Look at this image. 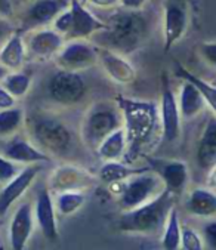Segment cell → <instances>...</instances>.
I'll use <instances>...</instances> for the list:
<instances>
[{"instance_id": "cell-14", "label": "cell", "mask_w": 216, "mask_h": 250, "mask_svg": "<svg viewBox=\"0 0 216 250\" xmlns=\"http://www.w3.org/2000/svg\"><path fill=\"white\" fill-rule=\"evenodd\" d=\"M40 169L42 167L37 163L25 167L22 172L17 173V176H14L9 182H6V187L0 192V215H5L9 210V208L27 191V188L31 185V182L40 172Z\"/></svg>"}, {"instance_id": "cell-6", "label": "cell", "mask_w": 216, "mask_h": 250, "mask_svg": "<svg viewBox=\"0 0 216 250\" xmlns=\"http://www.w3.org/2000/svg\"><path fill=\"white\" fill-rule=\"evenodd\" d=\"M34 141L53 154H63L71 145L70 129L55 117H36L31 123Z\"/></svg>"}, {"instance_id": "cell-15", "label": "cell", "mask_w": 216, "mask_h": 250, "mask_svg": "<svg viewBox=\"0 0 216 250\" xmlns=\"http://www.w3.org/2000/svg\"><path fill=\"white\" fill-rule=\"evenodd\" d=\"M70 6V0H34L27 9L25 22L30 27L46 25Z\"/></svg>"}, {"instance_id": "cell-30", "label": "cell", "mask_w": 216, "mask_h": 250, "mask_svg": "<svg viewBox=\"0 0 216 250\" xmlns=\"http://www.w3.org/2000/svg\"><path fill=\"white\" fill-rule=\"evenodd\" d=\"M24 113L21 108H6L0 111V135L6 136L14 133L22 123Z\"/></svg>"}, {"instance_id": "cell-33", "label": "cell", "mask_w": 216, "mask_h": 250, "mask_svg": "<svg viewBox=\"0 0 216 250\" xmlns=\"http://www.w3.org/2000/svg\"><path fill=\"white\" fill-rule=\"evenodd\" d=\"M198 54L203 58V61L216 68V42H203L198 46Z\"/></svg>"}, {"instance_id": "cell-10", "label": "cell", "mask_w": 216, "mask_h": 250, "mask_svg": "<svg viewBox=\"0 0 216 250\" xmlns=\"http://www.w3.org/2000/svg\"><path fill=\"white\" fill-rule=\"evenodd\" d=\"M70 12H71V28L64 37L68 40H86L96 33L107 30V24L98 20L90 11H87L80 0H70Z\"/></svg>"}, {"instance_id": "cell-21", "label": "cell", "mask_w": 216, "mask_h": 250, "mask_svg": "<svg viewBox=\"0 0 216 250\" xmlns=\"http://www.w3.org/2000/svg\"><path fill=\"white\" fill-rule=\"evenodd\" d=\"M197 163L201 169L209 170L216 165V116L206 123L195 151Z\"/></svg>"}, {"instance_id": "cell-2", "label": "cell", "mask_w": 216, "mask_h": 250, "mask_svg": "<svg viewBox=\"0 0 216 250\" xmlns=\"http://www.w3.org/2000/svg\"><path fill=\"white\" fill-rule=\"evenodd\" d=\"M116 105L119 107L123 117V129L129 146H141L157 127L158 110L154 103L139 101L125 96L116 98Z\"/></svg>"}, {"instance_id": "cell-8", "label": "cell", "mask_w": 216, "mask_h": 250, "mask_svg": "<svg viewBox=\"0 0 216 250\" xmlns=\"http://www.w3.org/2000/svg\"><path fill=\"white\" fill-rule=\"evenodd\" d=\"M190 24L187 0H165L163 5V47L165 52L185 36Z\"/></svg>"}, {"instance_id": "cell-29", "label": "cell", "mask_w": 216, "mask_h": 250, "mask_svg": "<svg viewBox=\"0 0 216 250\" xmlns=\"http://www.w3.org/2000/svg\"><path fill=\"white\" fill-rule=\"evenodd\" d=\"M85 194L80 191H64L58 195L57 206L61 215H73L85 205Z\"/></svg>"}, {"instance_id": "cell-12", "label": "cell", "mask_w": 216, "mask_h": 250, "mask_svg": "<svg viewBox=\"0 0 216 250\" xmlns=\"http://www.w3.org/2000/svg\"><path fill=\"white\" fill-rule=\"evenodd\" d=\"M98 62L111 80L119 84H130L136 80V70L119 52L108 47L98 49Z\"/></svg>"}, {"instance_id": "cell-20", "label": "cell", "mask_w": 216, "mask_h": 250, "mask_svg": "<svg viewBox=\"0 0 216 250\" xmlns=\"http://www.w3.org/2000/svg\"><path fill=\"white\" fill-rule=\"evenodd\" d=\"M65 39L55 30H39L36 31L28 42L30 52L39 58L55 57L64 46Z\"/></svg>"}, {"instance_id": "cell-37", "label": "cell", "mask_w": 216, "mask_h": 250, "mask_svg": "<svg viewBox=\"0 0 216 250\" xmlns=\"http://www.w3.org/2000/svg\"><path fill=\"white\" fill-rule=\"evenodd\" d=\"M14 104H15V98L5 87H0V110L12 108Z\"/></svg>"}, {"instance_id": "cell-3", "label": "cell", "mask_w": 216, "mask_h": 250, "mask_svg": "<svg viewBox=\"0 0 216 250\" xmlns=\"http://www.w3.org/2000/svg\"><path fill=\"white\" fill-rule=\"evenodd\" d=\"M147 21L138 11H123L116 14L107 24L108 43L119 52H132L142 44L147 37Z\"/></svg>"}, {"instance_id": "cell-25", "label": "cell", "mask_w": 216, "mask_h": 250, "mask_svg": "<svg viewBox=\"0 0 216 250\" xmlns=\"http://www.w3.org/2000/svg\"><path fill=\"white\" fill-rule=\"evenodd\" d=\"M151 167H130L126 166L120 162H105L99 170V179L108 185L116 184V182H123L128 181L129 178L147 172Z\"/></svg>"}, {"instance_id": "cell-1", "label": "cell", "mask_w": 216, "mask_h": 250, "mask_svg": "<svg viewBox=\"0 0 216 250\" xmlns=\"http://www.w3.org/2000/svg\"><path fill=\"white\" fill-rule=\"evenodd\" d=\"M175 194L163 188L150 202L126 210L119 219V228L123 232L152 234L163 228L175 203Z\"/></svg>"}, {"instance_id": "cell-7", "label": "cell", "mask_w": 216, "mask_h": 250, "mask_svg": "<svg viewBox=\"0 0 216 250\" xmlns=\"http://www.w3.org/2000/svg\"><path fill=\"white\" fill-rule=\"evenodd\" d=\"M160 188H165L163 182L152 169L138 173L123 184V189L120 191V206L125 210L135 209L154 198Z\"/></svg>"}, {"instance_id": "cell-4", "label": "cell", "mask_w": 216, "mask_h": 250, "mask_svg": "<svg viewBox=\"0 0 216 250\" xmlns=\"http://www.w3.org/2000/svg\"><path fill=\"white\" fill-rule=\"evenodd\" d=\"M120 127H123V117L119 107L110 103H96L85 114L80 135L89 148L96 149L108 135Z\"/></svg>"}, {"instance_id": "cell-11", "label": "cell", "mask_w": 216, "mask_h": 250, "mask_svg": "<svg viewBox=\"0 0 216 250\" xmlns=\"http://www.w3.org/2000/svg\"><path fill=\"white\" fill-rule=\"evenodd\" d=\"M160 122H161V132L163 138L168 142H175L181 136L182 130V117L178 107V99L171 89V86L163 83V90H161V104H160Z\"/></svg>"}, {"instance_id": "cell-35", "label": "cell", "mask_w": 216, "mask_h": 250, "mask_svg": "<svg viewBox=\"0 0 216 250\" xmlns=\"http://www.w3.org/2000/svg\"><path fill=\"white\" fill-rule=\"evenodd\" d=\"M17 173L18 167L6 157L0 156V182H9L14 176H17Z\"/></svg>"}, {"instance_id": "cell-19", "label": "cell", "mask_w": 216, "mask_h": 250, "mask_svg": "<svg viewBox=\"0 0 216 250\" xmlns=\"http://www.w3.org/2000/svg\"><path fill=\"white\" fill-rule=\"evenodd\" d=\"M93 182V178L83 169L76 166H63L58 167L52 176V188L57 191H79L85 187H89Z\"/></svg>"}, {"instance_id": "cell-43", "label": "cell", "mask_w": 216, "mask_h": 250, "mask_svg": "<svg viewBox=\"0 0 216 250\" xmlns=\"http://www.w3.org/2000/svg\"><path fill=\"white\" fill-rule=\"evenodd\" d=\"M0 34H2V27H0Z\"/></svg>"}, {"instance_id": "cell-22", "label": "cell", "mask_w": 216, "mask_h": 250, "mask_svg": "<svg viewBox=\"0 0 216 250\" xmlns=\"http://www.w3.org/2000/svg\"><path fill=\"white\" fill-rule=\"evenodd\" d=\"M176 99H178L181 117L184 120H191L197 117L204 110V105H206L201 92L197 89V86H194L188 80H184L179 89V96Z\"/></svg>"}, {"instance_id": "cell-31", "label": "cell", "mask_w": 216, "mask_h": 250, "mask_svg": "<svg viewBox=\"0 0 216 250\" xmlns=\"http://www.w3.org/2000/svg\"><path fill=\"white\" fill-rule=\"evenodd\" d=\"M3 86L5 89L15 98V96H24L30 86H31V77L25 73H14L8 74L3 79Z\"/></svg>"}, {"instance_id": "cell-24", "label": "cell", "mask_w": 216, "mask_h": 250, "mask_svg": "<svg viewBox=\"0 0 216 250\" xmlns=\"http://www.w3.org/2000/svg\"><path fill=\"white\" fill-rule=\"evenodd\" d=\"M126 146H128L126 132L123 127H120V129H117L113 133L108 135L98 145L96 153H98L99 159L104 162H117L125 154Z\"/></svg>"}, {"instance_id": "cell-27", "label": "cell", "mask_w": 216, "mask_h": 250, "mask_svg": "<svg viewBox=\"0 0 216 250\" xmlns=\"http://www.w3.org/2000/svg\"><path fill=\"white\" fill-rule=\"evenodd\" d=\"M178 74L184 79V80H188V82H191L194 86H197V89L201 92V95H203V99H204V103L210 107V110L215 113V116H216V86H213V84H210V83H207L206 80H203V79H200V77H197V76H194L191 71H188L185 67H182V65H178Z\"/></svg>"}, {"instance_id": "cell-13", "label": "cell", "mask_w": 216, "mask_h": 250, "mask_svg": "<svg viewBox=\"0 0 216 250\" xmlns=\"http://www.w3.org/2000/svg\"><path fill=\"white\" fill-rule=\"evenodd\" d=\"M152 170L157 172L160 176L163 187L169 189L172 194L179 195L185 189L190 173H188V166L184 162L179 160H157L152 162Z\"/></svg>"}, {"instance_id": "cell-42", "label": "cell", "mask_w": 216, "mask_h": 250, "mask_svg": "<svg viewBox=\"0 0 216 250\" xmlns=\"http://www.w3.org/2000/svg\"><path fill=\"white\" fill-rule=\"evenodd\" d=\"M8 71H9L8 68H5L3 65H0V80H3L8 76Z\"/></svg>"}, {"instance_id": "cell-41", "label": "cell", "mask_w": 216, "mask_h": 250, "mask_svg": "<svg viewBox=\"0 0 216 250\" xmlns=\"http://www.w3.org/2000/svg\"><path fill=\"white\" fill-rule=\"evenodd\" d=\"M207 185L212 189H216V165L209 169V178H207Z\"/></svg>"}, {"instance_id": "cell-39", "label": "cell", "mask_w": 216, "mask_h": 250, "mask_svg": "<svg viewBox=\"0 0 216 250\" xmlns=\"http://www.w3.org/2000/svg\"><path fill=\"white\" fill-rule=\"evenodd\" d=\"M87 3H90L92 6H96V8L107 9V8H114V6L120 5V0H87Z\"/></svg>"}, {"instance_id": "cell-34", "label": "cell", "mask_w": 216, "mask_h": 250, "mask_svg": "<svg viewBox=\"0 0 216 250\" xmlns=\"http://www.w3.org/2000/svg\"><path fill=\"white\" fill-rule=\"evenodd\" d=\"M70 28H71V12H70V8H67L53 20V30L65 37L68 34Z\"/></svg>"}, {"instance_id": "cell-17", "label": "cell", "mask_w": 216, "mask_h": 250, "mask_svg": "<svg viewBox=\"0 0 216 250\" xmlns=\"http://www.w3.org/2000/svg\"><path fill=\"white\" fill-rule=\"evenodd\" d=\"M36 218L37 224L47 240L58 238V228H57V218H55V208H53L52 197L47 188H42L36 197Z\"/></svg>"}, {"instance_id": "cell-26", "label": "cell", "mask_w": 216, "mask_h": 250, "mask_svg": "<svg viewBox=\"0 0 216 250\" xmlns=\"http://www.w3.org/2000/svg\"><path fill=\"white\" fill-rule=\"evenodd\" d=\"M25 47L21 36H12L0 51V65L8 70H20L24 64Z\"/></svg>"}, {"instance_id": "cell-36", "label": "cell", "mask_w": 216, "mask_h": 250, "mask_svg": "<svg viewBox=\"0 0 216 250\" xmlns=\"http://www.w3.org/2000/svg\"><path fill=\"white\" fill-rule=\"evenodd\" d=\"M203 235H204L206 243H207L213 250H216V222H209V224H206L204 228H203Z\"/></svg>"}, {"instance_id": "cell-32", "label": "cell", "mask_w": 216, "mask_h": 250, "mask_svg": "<svg viewBox=\"0 0 216 250\" xmlns=\"http://www.w3.org/2000/svg\"><path fill=\"white\" fill-rule=\"evenodd\" d=\"M181 246L184 250H203V240L195 231L184 228L181 231Z\"/></svg>"}, {"instance_id": "cell-16", "label": "cell", "mask_w": 216, "mask_h": 250, "mask_svg": "<svg viewBox=\"0 0 216 250\" xmlns=\"http://www.w3.org/2000/svg\"><path fill=\"white\" fill-rule=\"evenodd\" d=\"M33 231V208L30 203H22L14 213L9 227V241L12 250H24Z\"/></svg>"}, {"instance_id": "cell-40", "label": "cell", "mask_w": 216, "mask_h": 250, "mask_svg": "<svg viewBox=\"0 0 216 250\" xmlns=\"http://www.w3.org/2000/svg\"><path fill=\"white\" fill-rule=\"evenodd\" d=\"M14 14V6H12V0H0V15L2 17H12Z\"/></svg>"}, {"instance_id": "cell-28", "label": "cell", "mask_w": 216, "mask_h": 250, "mask_svg": "<svg viewBox=\"0 0 216 250\" xmlns=\"http://www.w3.org/2000/svg\"><path fill=\"white\" fill-rule=\"evenodd\" d=\"M161 246L165 250H178L181 247V225L178 212L175 208H172L168 221L165 224V232L161 238Z\"/></svg>"}, {"instance_id": "cell-5", "label": "cell", "mask_w": 216, "mask_h": 250, "mask_svg": "<svg viewBox=\"0 0 216 250\" xmlns=\"http://www.w3.org/2000/svg\"><path fill=\"white\" fill-rule=\"evenodd\" d=\"M47 93L53 103L71 107L83 101L87 84L80 73L60 70L47 82Z\"/></svg>"}, {"instance_id": "cell-9", "label": "cell", "mask_w": 216, "mask_h": 250, "mask_svg": "<svg viewBox=\"0 0 216 250\" xmlns=\"http://www.w3.org/2000/svg\"><path fill=\"white\" fill-rule=\"evenodd\" d=\"M55 57L61 70L80 73L98 64V49L85 40H68Z\"/></svg>"}, {"instance_id": "cell-38", "label": "cell", "mask_w": 216, "mask_h": 250, "mask_svg": "<svg viewBox=\"0 0 216 250\" xmlns=\"http://www.w3.org/2000/svg\"><path fill=\"white\" fill-rule=\"evenodd\" d=\"M147 3V0H120V5L126 11H141Z\"/></svg>"}, {"instance_id": "cell-18", "label": "cell", "mask_w": 216, "mask_h": 250, "mask_svg": "<svg viewBox=\"0 0 216 250\" xmlns=\"http://www.w3.org/2000/svg\"><path fill=\"white\" fill-rule=\"evenodd\" d=\"M3 156L11 162L28 163V165L50 162V157L46 153L40 151L39 148H36L34 145H31L28 141L22 138H14L9 142H6L3 146Z\"/></svg>"}, {"instance_id": "cell-23", "label": "cell", "mask_w": 216, "mask_h": 250, "mask_svg": "<svg viewBox=\"0 0 216 250\" xmlns=\"http://www.w3.org/2000/svg\"><path fill=\"white\" fill-rule=\"evenodd\" d=\"M185 208L195 216H213L216 215V194L209 188H195L190 192Z\"/></svg>"}]
</instances>
